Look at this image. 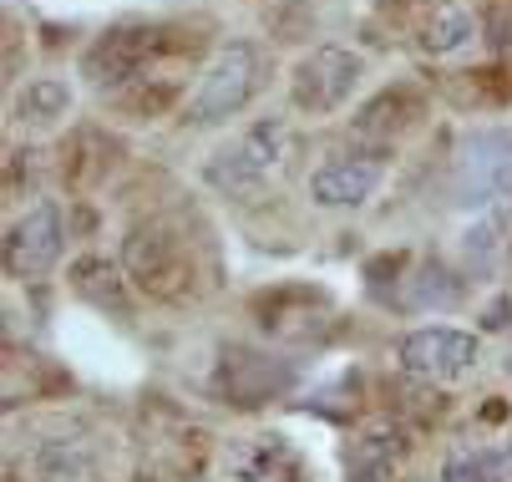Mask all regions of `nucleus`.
I'll return each mask as SVG.
<instances>
[{"instance_id":"1","label":"nucleus","mask_w":512,"mask_h":482,"mask_svg":"<svg viewBox=\"0 0 512 482\" xmlns=\"http://www.w3.org/2000/svg\"><path fill=\"white\" fill-rule=\"evenodd\" d=\"M284 153H289L284 117H259V122H249L239 137H229V143L208 158L203 178H208L213 193H224V198H254L279 173Z\"/></svg>"},{"instance_id":"2","label":"nucleus","mask_w":512,"mask_h":482,"mask_svg":"<svg viewBox=\"0 0 512 482\" xmlns=\"http://www.w3.org/2000/svg\"><path fill=\"white\" fill-rule=\"evenodd\" d=\"M259 82H264V56H259L254 41H229V46H218L213 61L203 66V77H198V87H193L183 117L198 122V127L229 122V117H239V112L254 102Z\"/></svg>"},{"instance_id":"3","label":"nucleus","mask_w":512,"mask_h":482,"mask_svg":"<svg viewBox=\"0 0 512 482\" xmlns=\"http://www.w3.org/2000/svg\"><path fill=\"white\" fill-rule=\"evenodd\" d=\"M122 269L127 280L153 295V300H188L193 295V254H188V239H178L168 224H137L122 244Z\"/></svg>"},{"instance_id":"4","label":"nucleus","mask_w":512,"mask_h":482,"mask_svg":"<svg viewBox=\"0 0 512 482\" xmlns=\"http://www.w3.org/2000/svg\"><path fill=\"white\" fill-rule=\"evenodd\" d=\"M168 51V36L148 21H122V26H107L87 51H82V77L97 87V92H122L132 82L148 77V66Z\"/></svg>"},{"instance_id":"5","label":"nucleus","mask_w":512,"mask_h":482,"mask_svg":"<svg viewBox=\"0 0 512 482\" xmlns=\"http://www.w3.org/2000/svg\"><path fill=\"white\" fill-rule=\"evenodd\" d=\"M365 77V61L360 51L350 46H315L295 61V72H289V102H295L305 117H330L340 112L355 87Z\"/></svg>"},{"instance_id":"6","label":"nucleus","mask_w":512,"mask_h":482,"mask_svg":"<svg viewBox=\"0 0 512 482\" xmlns=\"http://www.w3.org/2000/svg\"><path fill=\"white\" fill-rule=\"evenodd\" d=\"M452 198L472 209L512 198V137L507 132H472L452 158Z\"/></svg>"},{"instance_id":"7","label":"nucleus","mask_w":512,"mask_h":482,"mask_svg":"<svg viewBox=\"0 0 512 482\" xmlns=\"http://www.w3.org/2000/svg\"><path fill=\"white\" fill-rule=\"evenodd\" d=\"M477 361H482V340L457 325H421L401 335L396 346V366L416 381H462L477 371Z\"/></svg>"},{"instance_id":"8","label":"nucleus","mask_w":512,"mask_h":482,"mask_svg":"<svg viewBox=\"0 0 512 482\" xmlns=\"http://www.w3.org/2000/svg\"><path fill=\"white\" fill-rule=\"evenodd\" d=\"M224 482H320V472L284 432H249L229 442Z\"/></svg>"},{"instance_id":"9","label":"nucleus","mask_w":512,"mask_h":482,"mask_svg":"<svg viewBox=\"0 0 512 482\" xmlns=\"http://www.w3.org/2000/svg\"><path fill=\"white\" fill-rule=\"evenodd\" d=\"M213 386H218V396L234 401V406H264V401H279L289 386H295V371H289L284 361H274L269 351L224 346V351H218Z\"/></svg>"},{"instance_id":"10","label":"nucleus","mask_w":512,"mask_h":482,"mask_svg":"<svg viewBox=\"0 0 512 482\" xmlns=\"http://www.w3.org/2000/svg\"><path fill=\"white\" fill-rule=\"evenodd\" d=\"M61 239H66L61 209L51 198L31 203V209L6 229V274L11 280H41V274H51L56 259H61Z\"/></svg>"},{"instance_id":"11","label":"nucleus","mask_w":512,"mask_h":482,"mask_svg":"<svg viewBox=\"0 0 512 482\" xmlns=\"http://www.w3.org/2000/svg\"><path fill=\"white\" fill-rule=\"evenodd\" d=\"M386 178V153H335L310 173V198L320 209H360Z\"/></svg>"},{"instance_id":"12","label":"nucleus","mask_w":512,"mask_h":482,"mask_svg":"<svg viewBox=\"0 0 512 482\" xmlns=\"http://www.w3.org/2000/svg\"><path fill=\"white\" fill-rule=\"evenodd\" d=\"M411 457V442L401 427H365L350 447H345V482H401Z\"/></svg>"},{"instance_id":"13","label":"nucleus","mask_w":512,"mask_h":482,"mask_svg":"<svg viewBox=\"0 0 512 482\" xmlns=\"http://www.w3.org/2000/svg\"><path fill=\"white\" fill-rule=\"evenodd\" d=\"M472 41H477V11L467 0H426L416 21V46L426 56H457Z\"/></svg>"},{"instance_id":"14","label":"nucleus","mask_w":512,"mask_h":482,"mask_svg":"<svg viewBox=\"0 0 512 482\" xmlns=\"http://www.w3.org/2000/svg\"><path fill=\"white\" fill-rule=\"evenodd\" d=\"M71 290H77L92 310H112V315H132V295H127V269L107 264V259H77L71 264Z\"/></svg>"},{"instance_id":"15","label":"nucleus","mask_w":512,"mask_h":482,"mask_svg":"<svg viewBox=\"0 0 512 482\" xmlns=\"http://www.w3.org/2000/svg\"><path fill=\"white\" fill-rule=\"evenodd\" d=\"M442 482H512V442L452 452L442 467Z\"/></svg>"},{"instance_id":"16","label":"nucleus","mask_w":512,"mask_h":482,"mask_svg":"<svg viewBox=\"0 0 512 482\" xmlns=\"http://www.w3.org/2000/svg\"><path fill=\"white\" fill-rule=\"evenodd\" d=\"M416 112H421V102H416L411 92H386V97H376L371 107L360 112L355 132H360V137H391V132H401Z\"/></svg>"},{"instance_id":"17","label":"nucleus","mask_w":512,"mask_h":482,"mask_svg":"<svg viewBox=\"0 0 512 482\" xmlns=\"http://www.w3.org/2000/svg\"><path fill=\"white\" fill-rule=\"evenodd\" d=\"M406 285H411V295H406L411 310H426V305H457V295H462L457 274L442 269V264H421V269H416V280H406Z\"/></svg>"},{"instance_id":"18","label":"nucleus","mask_w":512,"mask_h":482,"mask_svg":"<svg viewBox=\"0 0 512 482\" xmlns=\"http://www.w3.org/2000/svg\"><path fill=\"white\" fill-rule=\"evenodd\" d=\"M66 107H71V87L56 82V77H36V82H26V92H21V117H31V122L66 117Z\"/></svg>"},{"instance_id":"19","label":"nucleus","mask_w":512,"mask_h":482,"mask_svg":"<svg viewBox=\"0 0 512 482\" xmlns=\"http://www.w3.org/2000/svg\"><path fill=\"white\" fill-rule=\"evenodd\" d=\"M502 219L497 214H487L477 229H467V259L477 264V269H487V264H497V254H502Z\"/></svg>"}]
</instances>
